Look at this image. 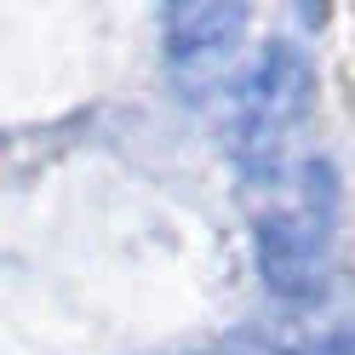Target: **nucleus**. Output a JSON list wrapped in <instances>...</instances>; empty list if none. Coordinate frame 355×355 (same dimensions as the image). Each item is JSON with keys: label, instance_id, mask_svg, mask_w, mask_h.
<instances>
[{"label": "nucleus", "instance_id": "f03ea898", "mask_svg": "<svg viewBox=\"0 0 355 355\" xmlns=\"http://www.w3.org/2000/svg\"><path fill=\"white\" fill-rule=\"evenodd\" d=\"M258 270L275 298L309 304L327 293V189L315 172L309 201H293L281 212L258 218Z\"/></svg>", "mask_w": 355, "mask_h": 355}, {"label": "nucleus", "instance_id": "f257e3e1", "mask_svg": "<svg viewBox=\"0 0 355 355\" xmlns=\"http://www.w3.org/2000/svg\"><path fill=\"white\" fill-rule=\"evenodd\" d=\"M309 103H315V69L298 46H263L247 86H241V103H235V138H241V155L247 166H270L281 144L304 126Z\"/></svg>", "mask_w": 355, "mask_h": 355}, {"label": "nucleus", "instance_id": "20e7f679", "mask_svg": "<svg viewBox=\"0 0 355 355\" xmlns=\"http://www.w3.org/2000/svg\"><path fill=\"white\" fill-rule=\"evenodd\" d=\"M293 355H355V327H349V332H327V338H309V344L293 349Z\"/></svg>", "mask_w": 355, "mask_h": 355}, {"label": "nucleus", "instance_id": "7ed1b4c3", "mask_svg": "<svg viewBox=\"0 0 355 355\" xmlns=\"http://www.w3.org/2000/svg\"><path fill=\"white\" fill-rule=\"evenodd\" d=\"M247 29V12L224 6V0H201V6H178L166 17V46L178 69H212L218 58L235 46V35Z\"/></svg>", "mask_w": 355, "mask_h": 355}]
</instances>
